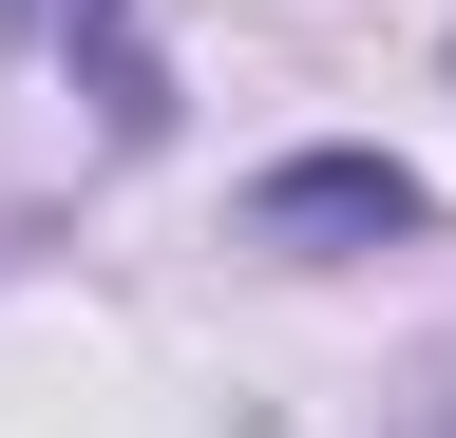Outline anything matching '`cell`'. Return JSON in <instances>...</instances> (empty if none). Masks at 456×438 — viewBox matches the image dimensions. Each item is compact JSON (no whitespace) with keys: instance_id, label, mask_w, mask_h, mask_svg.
Masks as SVG:
<instances>
[{"instance_id":"6da1fadb","label":"cell","mask_w":456,"mask_h":438,"mask_svg":"<svg viewBox=\"0 0 456 438\" xmlns=\"http://www.w3.org/2000/svg\"><path fill=\"white\" fill-rule=\"evenodd\" d=\"M266 229H419V172L399 153H305V172H266Z\"/></svg>"},{"instance_id":"7a4b0ae2","label":"cell","mask_w":456,"mask_h":438,"mask_svg":"<svg viewBox=\"0 0 456 438\" xmlns=\"http://www.w3.org/2000/svg\"><path fill=\"white\" fill-rule=\"evenodd\" d=\"M20 20H38V38H95V95L152 134V58H134V20H114V0H20Z\"/></svg>"}]
</instances>
